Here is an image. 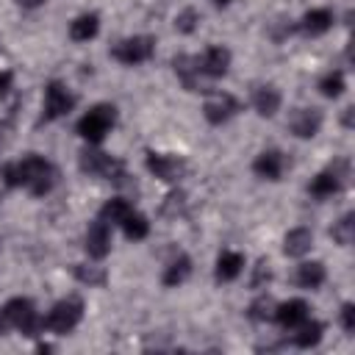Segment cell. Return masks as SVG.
Wrapping results in <instances>:
<instances>
[{"label":"cell","mask_w":355,"mask_h":355,"mask_svg":"<svg viewBox=\"0 0 355 355\" xmlns=\"http://www.w3.org/2000/svg\"><path fill=\"white\" fill-rule=\"evenodd\" d=\"M311 247H313V233L308 227H294L283 239V252L288 258H302L305 252H311Z\"/></svg>","instance_id":"cell-18"},{"label":"cell","mask_w":355,"mask_h":355,"mask_svg":"<svg viewBox=\"0 0 355 355\" xmlns=\"http://www.w3.org/2000/svg\"><path fill=\"white\" fill-rule=\"evenodd\" d=\"M183 211H186V194L183 191H169L166 200H164V205H161V214L178 219Z\"/></svg>","instance_id":"cell-31"},{"label":"cell","mask_w":355,"mask_h":355,"mask_svg":"<svg viewBox=\"0 0 355 355\" xmlns=\"http://www.w3.org/2000/svg\"><path fill=\"white\" fill-rule=\"evenodd\" d=\"M275 302L269 300V297H258L252 305H250V311H247V316L252 319V322H272L275 319Z\"/></svg>","instance_id":"cell-30"},{"label":"cell","mask_w":355,"mask_h":355,"mask_svg":"<svg viewBox=\"0 0 355 355\" xmlns=\"http://www.w3.org/2000/svg\"><path fill=\"white\" fill-rule=\"evenodd\" d=\"M75 94L61 83V80H50L44 86V108H42V119L44 122H53V119H61L67 116L72 108H75Z\"/></svg>","instance_id":"cell-7"},{"label":"cell","mask_w":355,"mask_h":355,"mask_svg":"<svg viewBox=\"0 0 355 355\" xmlns=\"http://www.w3.org/2000/svg\"><path fill=\"white\" fill-rule=\"evenodd\" d=\"M197 69H200V75H208V78H222V75H227V69H230V50L222 47V44H211V47L197 58Z\"/></svg>","instance_id":"cell-10"},{"label":"cell","mask_w":355,"mask_h":355,"mask_svg":"<svg viewBox=\"0 0 355 355\" xmlns=\"http://www.w3.org/2000/svg\"><path fill=\"white\" fill-rule=\"evenodd\" d=\"M252 108L261 116H275L280 111V92L275 86H258L252 92Z\"/></svg>","instance_id":"cell-20"},{"label":"cell","mask_w":355,"mask_h":355,"mask_svg":"<svg viewBox=\"0 0 355 355\" xmlns=\"http://www.w3.org/2000/svg\"><path fill=\"white\" fill-rule=\"evenodd\" d=\"M324 277H327V272H324V263H319V261H305V263H300L297 266V286L300 288H319L322 283H324Z\"/></svg>","instance_id":"cell-22"},{"label":"cell","mask_w":355,"mask_h":355,"mask_svg":"<svg viewBox=\"0 0 355 355\" xmlns=\"http://www.w3.org/2000/svg\"><path fill=\"white\" fill-rule=\"evenodd\" d=\"M8 327H11V324H8V319H6V311L0 308V336H3V333H6Z\"/></svg>","instance_id":"cell-39"},{"label":"cell","mask_w":355,"mask_h":355,"mask_svg":"<svg viewBox=\"0 0 355 355\" xmlns=\"http://www.w3.org/2000/svg\"><path fill=\"white\" fill-rule=\"evenodd\" d=\"M86 252L94 261H103L111 252V225L103 219H94L86 230Z\"/></svg>","instance_id":"cell-11"},{"label":"cell","mask_w":355,"mask_h":355,"mask_svg":"<svg viewBox=\"0 0 355 355\" xmlns=\"http://www.w3.org/2000/svg\"><path fill=\"white\" fill-rule=\"evenodd\" d=\"M344 89H347V80H344V72H341V69H333V72H327V75L319 80V92H322L324 97H330V100L341 97Z\"/></svg>","instance_id":"cell-29"},{"label":"cell","mask_w":355,"mask_h":355,"mask_svg":"<svg viewBox=\"0 0 355 355\" xmlns=\"http://www.w3.org/2000/svg\"><path fill=\"white\" fill-rule=\"evenodd\" d=\"M211 3H214V6H216V8H225V6H230V3H233V0H211Z\"/></svg>","instance_id":"cell-40"},{"label":"cell","mask_w":355,"mask_h":355,"mask_svg":"<svg viewBox=\"0 0 355 355\" xmlns=\"http://www.w3.org/2000/svg\"><path fill=\"white\" fill-rule=\"evenodd\" d=\"M83 319V300L80 297H67L61 302H55L47 316H42V330H50L55 336H67L69 330L78 327V322Z\"/></svg>","instance_id":"cell-4"},{"label":"cell","mask_w":355,"mask_h":355,"mask_svg":"<svg viewBox=\"0 0 355 355\" xmlns=\"http://www.w3.org/2000/svg\"><path fill=\"white\" fill-rule=\"evenodd\" d=\"M11 89H14V72L0 69V97H6Z\"/></svg>","instance_id":"cell-36"},{"label":"cell","mask_w":355,"mask_h":355,"mask_svg":"<svg viewBox=\"0 0 355 355\" xmlns=\"http://www.w3.org/2000/svg\"><path fill=\"white\" fill-rule=\"evenodd\" d=\"M100 31V17L97 14H80L69 22V39L72 42H89Z\"/></svg>","instance_id":"cell-21"},{"label":"cell","mask_w":355,"mask_h":355,"mask_svg":"<svg viewBox=\"0 0 355 355\" xmlns=\"http://www.w3.org/2000/svg\"><path fill=\"white\" fill-rule=\"evenodd\" d=\"M269 280H272V263H269L266 258H261V261L255 263V272H252L250 286L258 291V288H266V286H269Z\"/></svg>","instance_id":"cell-33"},{"label":"cell","mask_w":355,"mask_h":355,"mask_svg":"<svg viewBox=\"0 0 355 355\" xmlns=\"http://www.w3.org/2000/svg\"><path fill=\"white\" fill-rule=\"evenodd\" d=\"M75 277L83 283V286H89V288H103L105 283H108V272L103 269V266H94V263H75Z\"/></svg>","instance_id":"cell-26"},{"label":"cell","mask_w":355,"mask_h":355,"mask_svg":"<svg viewBox=\"0 0 355 355\" xmlns=\"http://www.w3.org/2000/svg\"><path fill=\"white\" fill-rule=\"evenodd\" d=\"M297 333H294V344L300 347V349H311V347H316L319 341H322V333H324V324L322 322H316V319H305L300 327H294Z\"/></svg>","instance_id":"cell-23"},{"label":"cell","mask_w":355,"mask_h":355,"mask_svg":"<svg viewBox=\"0 0 355 355\" xmlns=\"http://www.w3.org/2000/svg\"><path fill=\"white\" fill-rule=\"evenodd\" d=\"M55 178H58L55 166L44 155H36V153H28L22 161H14V164L3 166V183L11 186V189L22 186L33 197H44L55 186Z\"/></svg>","instance_id":"cell-1"},{"label":"cell","mask_w":355,"mask_h":355,"mask_svg":"<svg viewBox=\"0 0 355 355\" xmlns=\"http://www.w3.org/2000/svg\"><path fill=\"white\" fill-rule=\"evenodd\" d=\"M288 128L297 139H313L322 128V114L316 108H297L288 119Z\"/></svg>","instance_id":"cell-12"},{"label":"cell","mask_w":355,"mask_h":355,"mask_svg":"<svg viewBox=\"0 0 355 355\" xmlns=\"http://www.w3.org/2000/svg\"><path fill=\"white\" fill-rule=\"evenodd\" d=\"M78 166L83 175H92V178H105L111 180L114 186H128V172H125V164L103 150H83L80 158H78Z\"/></svg>","instance_id":"cell-2"},{"label":"cell","mask_w":355,"mask_h":355,"mask_svg":"<svg viewBox=\"0 0 355 355\" xmlns=\"http://www.w3.org/2000/svg\"><path fill=\"white\" fill-rule=\"evenodd\" d=\"M197 22H200V11L197 8H183L175 17V31L178 33H194L197 31Z\"/></svg>","instance_id":"cell-32"},{"label":"cell","mask_w":355,"mask_h":355,"mask_svg":"<svg viewBox=\"0 0 355 355\" xmlns=\"http://www.w3.org/2000/svg\"><path fill=\"white\" fill-rule=\"evenodd\" d=\"M283 169H286V158H283L280 150H263V153L252 161V172H255L258 178H263V180H280Z\"/></svg>","instance_id":"cell-13"},{"label":"cell","mask_w":355,"mask_h":355,"mask_svg":"<svg viewBox=\"0 0 355 355\" xmlns=\"http://www.w3.org/2000/svg\"><path fill=\"white\" fill-rule=\"evenodd\" d=\"M241 111V105H239V100L233 97V94H227V92H216V94H211L208 100H205V105H202V116L211 122V125H225L230 116H236Z\"/></svg>","instance_id":"cell-9"},{"label":"cell","mask_w":355,"mask_h":355,"mask_svg":"<svg viewBox=\"0 0 355 355\" xmlns=\"http://www.w3.org/2000/svg\"><path fill=\"white\" fill-rule=\"evenodd\" d=\"M172 67H175V75L180 78V83H183L186 92H205V89L200 86L197 58H191V55H175V58H172Z\"/></svg>","instance_id":"cell-16"},{"label":"cell","mask_w":355,"mask_h":355,"mask_svg":"<svg viewBox=\"0 0 355 355\" xmlns=\"http://www.w3.org/2000/svg\"><path fill=\"white\" fill-rule=\"evenodd\" d=\"M341 186H344V178H341L336 169H324V172H319V175L308 183V191H311V197H316V200H327V197L338 194Z\"/></svg>","instance_id":"cell-15"},{"label":"cell","mask_w":355,"mask_h":355,"mask_svg":"<svg viewBox=\"0 0 355 355\" xmlns=\"http://www.w3.org/2000/svg\"><path fill=\"white\" fill-rule=\"evenodd\" d=\"M341 125H344V128H352V105L344 108V114H341Z\"/></svg>","instance_id":"cell-37"},{"label":"cell","mask_w":355,"mask_h":355,"mask_svg":"<svg viewBox=\"0 0 355 355\" xmlns=\"http://www.w3.org/2000/svg\"><path fill=\"white\" fill-rule=\"evenodd\" d=\"M300 28H302V33H308V36H322V33H327V31L333 28V11H330V8H311V11L302 17Z\"/></svg>","instance_id":"cell-19"},{"label":"cell","mask_w":355,"mask_h":355,"mask_svg":"<svg viewBox=\"0 0 355 355\" xmlns=\"http://www.w3.org/2000/svg\"><path fill=\"white\" fill-rule=\"evenodd\" d=\"M341 327L347 333H355V305L352 302H344L341 305Z\"/></svg>","instance_id":"cell-35"},{"label":"cell","mask_w":355,"mask_h":355,"mask_svg":"<svg viewBox=\"0 0 355 355\" xmlns=\"http://www.w3.org/2000/svg\"><path fill=\"white\" fill-rule=\"evenodd\" d=\"M305 319H308V302L305 300H288V302H283V305L275 308V322L283 330H294Z\"/></svg>","instance_id":"cell-14"},{"label":"cell","mask_w":355,"mask_h":355,"mask_svg":"<svg viewBox=\"0 0 355 355\" xmlns=\"http://www.w3.org/2000/svg\"><path fill=\"white\" fill-rule=\"evenodd\" d=\"M114 122H116V108L111 103H97L78 119V136L86 139L89 144H100L114 128Z\"/></svg>","instance_id":"cell-3"},{"label":"cell","mask_w":355,"mask_h":355,"mask_svg":"<svg viewBox=\"0 0 355 355\" xmlns=\"http://www.w3.org/2000/svg\"><path fill=\"white\" fill-rule=\"evenodd\" d=\"M130 211H133V205H130L125 197H111V200L103 202V208H100V219L108 222V225H122V219H125Z\"/></svg>","instance_id":"cell-24"},{"label":"cell","mask_w":355,"mask_h":355,"mask_svg":"<svg viewBox=\"0 0 355 355\" xmlns=\"http://www.w3.org/2000/svg\"><path fill=\"white\" fill-rule=\"evenodd\" d=\"M122 230H125V236H128L130 241H141V239H147V233H150V222H147V216L130 211V214L122 219Z\"/></svg>","instance_id":"cell-28"},{"label":"cell","mask_w":355,"mask_h":355,"mask_svg":"<svg viewBox=\"0 0 355 355\" xmlns=\"http://www.w3.org/2000/svg\"><path fill=\"white\" fill-rule=\"evenodd\" d=\"M241 269H244V255L236 252V250H225V252L216 258L214 275H216L219 283H230V280H236V277L241 275Z\"/></svg>","instance_id":"cell-17"},{"label":"cell","mask_w":355,"mask_h":355,"mask_svg":"<svg viewBox=\"0 0 355 355\" xmlns=\"http://www.w3.org/2000/svg\"><path fill=\"white\" fill-rule=\"evenodd\" d=\"M191 275V258L189 255H178L166 269H164V286H169V288H175V286H180L186 277Z\"/></svg>","instance_id":"cell-25"},{"label":"cell","mask_w":355,"mask_h":355,"mask_svg":"<svg viewBox=\"0 0 355 355\" xmlns=\"http://www.w3.org/2000/svg\"><path fill=\"white\" fill-rule=\"evenodd\" d=\"M17 6H22V8H39V6H44V0H14Z\"/></svg>","instance_id":"cell-38"},{"label":"cell","mask_w":355,"mask_h":355,"mask_svg":"<svg viewBox=\"0 0 355 355\" xmlns=\"http://www.w3.org/2000/svg\"><path fill=\"white\" fill-rule=\"evenodd\" d=\"M6 319L11 327H17L22 336H36L42 330V316L36 313V305L28 297H14L3 305Z\"/></svg>","instance_id":"cell-5"},{"label":"cell","mask_w":355,"mask_h":355,"mask_svg":"<svg viewBox=\"0 0 355 355\" xmlns=\"http://www.w3.org/2000/svg\"><path fill=\"white\" fill-rule=\"evenodd\" d=\"M153 53H155V39L153 36H130V39H122L111 47V58H116L125 67L144 64V61L153 58Z\"/></svg>","instance_id":"cell-6"},{"label":"cell","mask_w":355,"mask_h":355,"mask_svg":"<svg viewBox=\"0 0 355 355\" xmlns=\"http://www.w3.org/2000/svg\"><path fill=\"white\" fill-rule=\"evenodd\" d=\"M330 239L341 247H349L352 239H355V214H344L338 222H333L330 227Z\"/></svg>","instance_id":"cell-27"},{"label":"cell","mask_w":355,"mask_h":355,"mask_svg":"<svg viewBox=\"0 0 355 355\" xmlns=\"http://www.w3.org/2000/svg\"><path fill=\"white\" fill-rule=\"evenodd\" d=\"M14 111H17V108H11V111H8V116H3V119H0V153H3V150H6V144L11 141V133H14Z\"/></svg>","instance_id":"cell-34"},{"label":"cell","mask_w":355,"mask_h":355,"mask_svg":"<svg viewBox=\"0 0 355 355\" xmlns=\"http://www.w3.org/2000/svg\"><path fill=\"white\" fill-rule=\"evenodd\" d=\"M144 164L164 183H178L183 178V172H186V161L180 155H175V153H147Z\"/></svg>","instance_id":"cell-8"}]
</instances>
